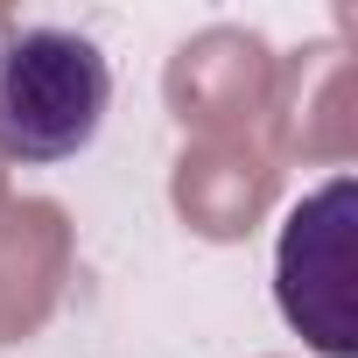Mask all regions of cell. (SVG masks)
I'll return each instance as SVG.
<instances>
[{
    "label": "cell",
    "instance_id": "6da1fadb",
    "mask_svg": "<svg viewBox=\"0 0 358 358\" xmlns=\"http://www.w3.org/2000/svg\"><path fill=\"white\" fill-rule=\"evenodd\" d=\"M113 106V64L92 36L29 22L0 36V162L50 169L99 141Z\"/></svg>",
    "mask_w": 358,
    "mask_h": 358
},
{
    "label": "cell",
    "instance_id": "7a4b0ae2",
    "mask_svg": "<svg viewBox=\"0 0 358 358\" xmlns=\"http://www.w3.org/2000/svg\"><path fill=\"white\" fill-rule=\"evenodd\" d=\"M351 204L358 183L330 176L323 190H309L274 246V302L288 316L295 337H309L323 358H351L358 351V323H351Z\"/></svg>",
    "mask_w": 358,
    "mask_h": 358
}]
</instances>
